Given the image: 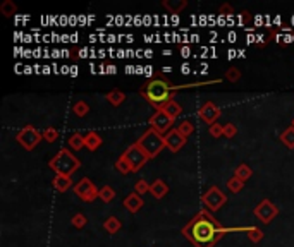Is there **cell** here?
<instances>
[{
    "mask_svg": "<svg viewBox=\"0 0 294 247\" xmlns=\"http://www.w3.org/2000/svg\"><path fill=\"white\" fill-rule=\"evenodd\" d=\"M291 127H294V118H293V122H291Z\"/></svg>",
    "mask_w": 294,
    "mask_h": 247,
    "instance_id": "obj_38",
    "label": "cell"
},
{
    "mask_svg": "<svg viewBox=\"0 0 294 247\" xmlns=\"http://www.w3.org/2000/svg\"><path fill=\"white\" fill-rule=\"evenodd\" d=\"M236 134H237V127L234 126V124H226V126H224V137L232 139Z\"/></svg>",
    "mask_w": 294,
    "mask_h": 247,
    "instance_id": "obj_36",
    "label": "cell"
},
{
    "mask_svg": "<svg viewBox=\"0 0 294 247\" xmlns=\"http://www.w3.org/2000/svg\"><path fill=\"white\" fill-rule=\"evenodd\" d=\"M114 197H115V190L112 189L110 186H104L100 189V199L104 201V203H110Z\"/></svg>",
    "mask_w": 294,
    "mask_h": 247,
    "instance_id": "obj_28",
    "label": "cell"
},
{
    "mask_svg": "<svg viewBox=\"0 0 294 247\" xmlns=\"http://www.w3.org/2000/svg\"><path fill=\"white\" fill-rule=\"evenodd\" d=\"M172 124H174V118H170L164 110H157L150 118V127L157 131L158 134H162V136H164L165 133L172 131Z\"/></svg>",
    "mask_w": 294,
    "mask_h": 247,
    "instance_id": "obj_10",
    "label": "cell"
},
{
    "mask_svg": "<svg viewBox=\"0 0 294 247\" xmlns=\"http://www.w3.org/2000/svg\"><path fill=\"white\" fill-rule=\"evenodd\" d=\"M52 184H54L55 190H59V192H65V190H69L71 187H74L71 177L69 175H59V173H55V179Z\"/></svg>",
    "mask_w": 294,
    "mask_h": 247,
    "instance_id": "obj_16",
    "label": "cell"
},
{
    "mask_svg": "<svg viewBox=\"0 0 294 247\" xmlns=\"http://www.w3.org/2000/svg\"><path fill=\"white\" fill-rule=\"evenodd\" d=\"M164 137H165V148H167L169 151H172V153H177V151H179L188 141V137L183 136V134L179 133V129L169 131Z\"/></svg>",
    "mask_w": 294,
    "mask_h": 247,
    "instance_id": "obj_12",
    "label": "cell"
},
{
    "mask_svg": "<svg viewBox=\"0 0 294 247\" xmlns=\"http://www.w3.org/2000/svg\"><path fill=\"white\" fill-rule=\"evenodd\" d=\"M102 143H104V139L97 131H90V133L84 134V148H88V150L97 151L102 146Z\"/></svg>",
    "mask_w": 294,
    "mask_h": 247,
    "instance_id": "obj_14",
    "label": "cell"
},
{
    "mask_svg": "<svg viewBox=\"0 0 294 247\" xmlns=\"http://www.w3.org/2000/svg\"><path fill=\"white\" fill-rule=\"evenodd\" d=\"M72 190H74L79 199L86 201V203H91V201H95L97 197H100V189H97L95 184L91 182L90 179H86V177L79 180L78 184H74Z\"/></svg>",
    "mask_w": 294,
    "mask_h": 247,
    "instance_id": "obj_8",
    "label": "cell"
},
{
    "mask_svg": "<svg viewBox=\"0 0 294 247\" xmlns=\"http://www.w3.org/2000/svg\"><path fill=\"white\" fill-rule=\"evenodd\" d=\"M201 201H203L205 208H207L208 211L215 213V211H219V209L222 208L224 204L227 203V196L222 192V189H220V187L212 186L210 189L207 190V192L203 194Z\"/></svg>",
    "mask_w": 294,
    "mask_h": 247,
    "instance_id": "obj_5",
    "label": "cell"
},
{
    "mask_svg": "<svg viewBox=\"0 0 294 247\" xmlns=\"http://www.w3.org/2000/svg\"><path fill=\"white\" fill-rule=\"evenodd\" d=\"M42 134H43V139L48 141V143H55L59 139V131L55 127H47Z\"/></svg>",
    "mask_w": 294,
    "mask_h": 247,
    "instance_id": "obj_30",
    "label": "cell"
},
{
    "mask_svg": "<svg viewBox=\"0 0 294 247\" xmlns=\"http://www.w3.org/2000/svg\"><path fill=\"white\" fill-rule=\"evenodd\" d=\"M215 82H220L219 79L215 81H207V82H193V84H183V86H170L167 81H162V79H155V81H150L147 86L141 90V96L148 101L150 105H153L157 110H160L165 103H169L172 100V93L177 90H184V88H191V86H203V84H215Z\"/></svg>",
    "mask_w": 294,
    "mask_h": 247,
    "instance_id": "obj_2",
    "label": "cell"
},
{
    "mask_svg": "<svg viewBox=\"0 0 294 247\" xmlns=\"http://www.w3.org/2000/svg\"><path fill=\"white\" fill-rule=\"evenodd\" d=\"M243 187H244V182L241 179H237L236 175H234L232 179L227 180V189H229L231 192H234V194L241 192V189H243Z\"/></svg>",
    "mask_w": 294,
    "mask_h": 247,
    "instance_id": "obj_26",
    "label": "cell"
},
{
    "mask_svg": "<svg viewBox=\"0 0 294 247\" xmlns=\"http://www.w3.org/2000/svg\"><path fill=\"white\" fill-rule=\"evenodd\" d=\"M115 169H117L122 175L133 172V170H131V167H129V163H127V160L124 158V154H121V156L117 158V161H115Z\"/></svg>",
    "mask_w": 294,
    "mask_h": 247,
    "instance_id": "obj_25",
    "label": "cell"
},
{
    "mask_svg": "<svg viewBox=\"0 0 294 247\" xmlns=\"http://www.w3.org/2000/svg\"><path fill=\"white\" fill-rule=\"evenodd\" d=\"M138 144L141 146V150L147 153V156L150 158H157L160 154V151L165 148V137L162 134H158L155 129H147L143 133V136L138 139Z\"/></svg>",
    "mask_w": 294,
    "mask_h": 247,
    "instance_id": "obj_4",
    "label": "cell"
},
{
    "mask_svg": "<svg viewBox=\"0 0 294 247\" xmlns=\"http://www.w3.org/2000/svg\"><path fill=\"white\" fill-rule=\"evenodd\" d=\"M226 79L229 82H237L241 79V71L237 67H231V69H227V72H226Z\"/></svg>",
    "mask_w": 294,
    "mask_h": 247,
    "instance_id": "obj_33",
    "label": "cell"
},
{
    "mask_svg": "<svg viewBox=\"0 0 294 247\" xmlns=\"http://www.w3.org/2000/svg\"><path fill=\"white\" fill-rule=\"evenodd\" d=\"M263 235L265 233L262 232V228H256V227H251L250 228V232H248V239L251 240V242H260V240L263 239Z\"/></svg>",
    "mask_w": 294,
    "mask_h": 247,
    "instance_id": "obj_31",
    "label": "cell"
},
{
    "mask_svg": "<svg viewBox=\"0 0 294 247\" xmlns=\"http://www.w3.org/2000/svg\"><path fill=\"white\" fill-rule=\"evenodd\" d=\"M143 197L140 196L138 192H133L124 199V206L127 208V211L131 213H138L141 208H143Z\"/></svg>",
    "mask_w": 294,
    "mask_h": 247,
    "instance_id": "obj_13",
    "label": "cell"
},
{
    "mask_svg": "<svg viewBox=\"0 0 294 247\" xmlns=\"http://www.w3.org/2000/svg\"><path fill=\"white\" fill-rule=\"evenodd\" d=\"M71 223H72V227H76V228H83V227L88 223V218L83 215V213H76V215L72 216Z\"/></svg>",
    "mask_w": 294,
    "mask_h": 247,
    "instance_id": "obj_32",
    "label": "cell"
},
{
    "mask_svg": "<svg viewBox=\"0 0 294 247\" xmlns=\"http://www.w3.org/2000/svg\"><path fill=\"white\" fill-rule=\"evenodd\" d=\"M69 146H71L72 150H83V146H84V136L79 133H74L69 137Z\"/></svg>",
    "mask_w": 294,
    "mask_h": 247,
    "instance_id": "obj_24",
    "label": "cell"
},
{
    "mask_svg": "<svg viewBox=\"0 0 294 247\" xmlns=\"http://www.w3.org/2000/svg\"><path fill=\"white\" fill-rule=\"evenodd\" d=\"M122 154H124V158L127 160V163H129V167H131V170H133V172L141 170V169H143V165L150 160V158L147 156V153L141 150V146L138 143L131 144V146L127 148V150H126Z\"/></svg>",
    "mask_w": 294,
    "mask_h": 247,
    "instance_id": "obj_6",
    "label": "cell"
},
{
    "mask_svg": "<svg viewBox=\"0 0 294 247\" xmlns=\"http://www.w3.org/2000/svg\"><path fill=\"white\" fill-rule=\"evenodd\" d=\"M177 129H179V133L183 134V136H191V134H193V131H194V124L191 120H183L179 124V127H177Z\"/></svg>",
    "mask_w": 294,
    "mask_h": 247,
    "instance_id": "obj_29",
    "label": "cell"
},
{
    "mask_svg": "<svg viewBox=\"0 0 294 247\" xmlns=\"http://www.w3.org/2000/svg\"><path fill=\"white\" fill-rule=\"evenodd\" d=\"M72 112H74V115H78V117H86L88 114H90V107H88L86 101H76L74 107H72Z\"/></svg>",
    "mask_w": 294,
    "mask_h": 247,
    "instance_id": "obj_23",
    "label": "cell"
},
{
    "mask_svg": "<svg viewBox=\"0 0 294 247\" xmlns=\"http://www.w3.org/2000/svg\"><path fill=\"white\" fill-rule=\"evenodd\" d=\"M167 192H169V186H167L162 179H157L155 182H151L150 194L155 197V199H162V197L167 196Z\"/></svg>",
    "mask_w": 294,
    "mask_h": 247,
    "instance_id": "obj_15",
    "label": "cell"
},
{
    "mask_svg": "<svg viewBox=\"0 0 294 247\" xmlns=\"http://www.w3.org/2000/svg\"><path fill=\"white\" fill-rule=\"evenodd\" d=\"M160 110H164L165 114L169 115L170 118H174V120H176V118L183 114V107H181V105L177 103V101H174V100H170L169 103H165Z\"/></svg>",
    "mask_w": 294,
    "mask_h": 247,
    "instance_id": "obj_17",
    "label": "cell"
},
{
    "mask_svg": "<svg viewBox=\"0 0 294 247\" xmlns=\"http://www.w3.org/2000/svg\"><path fill=\"white\" fill-rule=\"evenodd\" d=\"M253 213H255V216L260 220V222L267 225V223H270L277 215H279V208H277L270 199H263L262 203L256 204Z\"/></svg>",
    "mask_w": 294,
    "mask_h": 247,
    "instance_id": "obj_9",
    "label": "cell"
},
{
    "mask_svg": "<svg viewBox=\"0 0 294 247\" xmlns=\"http://www.w3.org/2000/svg\"><path fill=\"white\" fill-rule=\"evenodd\" d=\"M42 137H43V134H40L33 126L22 127V129L19 131L18 134H16V139H18V143L21 144L24 150H28V151L35 150L36 144L42 141Z\"/></svg>",
    "mask_w": 294,
    "mask_h": 247,
    "instance_id": "obj_7",
    "label": "cell"
},
{
    "mask_svg": "<svg viewBox=\"0 0 294 247\" xmlns=\"http://www.w3.org/2000/svg\"><path fill=\"white\" fill-rule=\"evenodd\" d=\"M0 11H2V14H4L5 18H11L12 14H16V11H18V7H16L14 2H11V0H5L4 4L0 5Z\"/></svg>",
    "mask_w": 294,
    "mask_h": 247,
    "instance_id": "obj_27",
    "label": "cell"
},
{
    "mask_svg": "<svg viewBox=\"0 0 294 247\" xmlns=\"http://www.w3.org/2000/svg\"><path fill=\"white\" fill-rule=\"evenodd\" d=\"M251 227L243 228V227H237V228H226L222 227L208 209H201L186 227H184L183 233L186 235L188 240L194 244L196 247H213L220 240V237H224L229 232H250Z\"/></svg>",
    "mask_w": 294,
    "mask_h": 247,
    "instance_id": "obj_1",
    "label": "cell"
},
{
    "mask_svg": "<svg viewBox=\"0 0 294 247\" xmlns=\"http://www.w3.org/2000/svg\"><path fill=\"white\" fill-rule=\"evenodd\" d=\"M208 133H210V136L212 137H224V126H220V124H212L210 126V129H208Z\"/></svg>",
    "mask_w": 294,
    "mask_h": 247,
    "instance_id": "obj_35",
    "label": "cell"
},
{
    "mask_svg": "<svg viewBox=\"0 0 294 247\" xmlns=\"http://www.w3.org/2000/svg\"><path fill=\"white\" fill-rule=\"evenodd\" d=\"M234 175L243 180V182H246V180L251 179V175H253V170H251V167H248L246 163H241L236 169V172H234Z\"/></svg>",
    "mask_w": 294,
    "mask_h": 247,
    "instance_id": "obj_20",
    "label": "cell"
},
{
    "mask_svg": "<svg viewBox=\"0 0 294 247\" xmlns=\"http://www.w3.org/2000/svg\"><path fill=\"white\" fill-rule=\"evenodd\" d=\"M162 5H164L170 14H179V12L188 5V2L186 0H176V2H162Z\"/></svg>",
    "mask_w": 294,
    "mask_h": 247,
    "instance_id": "obj_18",
    "label": "cell"
},
{
    "mask_svg": "<svg viewBox=\"0 0 294 247\" xmlns=\"http://www.w3.org/2000/svg\"><path fill=\"white\" fill-rule=\"evenodd\" d=\"M48 165H50V169L54 170L55 173H59V175H69L71 177L72 173L81 167V161H79L69 150L62 148V150L59 151L54 158H52Z\"/></svg>",
    "mask_w": 294,
    "mask_h": 247,
    "instance_id": "obj_3",
    "label": "cell"
},
{
    "mask_svg": "<svg viewBox=\"0 0 294 247\" xmlns=\"http://www.w3.org/2000/svg\"><path fill=\"white\" fill-rule=\"evenodd\" d=\"M104 228L107 233H117L119 230H121V222H119V218H115V216H108L107 220L104 222Z\"/></svg>",
    "mask_w": 294,
    "mask_h": 247,
    "instance_id": "obj_19",
    "label": "cell"
},
{
    "mask_svg": "<svg viewBox=\"0 0 294 247\" xmlns=\"http://www.w3.org/2000/svg\"><path fill=\"white\" fill-rule=\"evenodd\" d=\"M280 141H282L289 150H294V127H287V129L280 134Z\"/></svg>",
    "mask_w": 294,
    "mask_h": 247,
    "instance_id": "obj_22",
    "label": "cell"
},
{
    "mask_svg": "<svg viewBox=\"0 0 294 247\" xmlns=\"http://www.w3.org/2000/svg\"><path fill=\"white\" fill-rule=\"evenodd\" d=\"M124 100H126V95L119 90H114L107 95V101L110 105H114V107H119L121 103H124Z\"/></svg>",
    "mask_w": 294,
    "mask_h": 247,
    "instance_id": "obj_21",
    "label": "cell"
},
{
    "mask_svg": "<svg viewBox=\"0 0 294 247\" xmlns=\"http://www.w3.org/2000/svg\"><path fill=\"white\" fill-rule=\"evenodd\" d=\"M150 186H151V184H148L145 179H141V180H138V182L134 184V190H136V192L141 196V194L150 192Z\"/></svg>",
    "mask_w": 294,
    "mask_h": 247,
    "instance_id": "obj_34",
    "label": "cell"
},
{
    "mask_svg": "<svg viewBox=\"0 0 294 247\" xmlns=\"http://www.w3.org/2000/svg\"><path fill=\"white\" fill-rule=\"evenodd\" d=\"M220 14L229 16V14H234V11H232V7H231L229 4H224L222 7H220Z\"/></svg>",
    "mask_w": 294,
    "mask_h": 247,
    "instance_id": "obj_37",
    "label": "cell"
},
{
    "mask_svg": "<svg viewBox=\"0 0 294 247\" xmlns=\"http://www.w3.org/2000/svg\"><path fill=\"white\" fill-rule=\"evenodd\" d=\"M220 114H222V112H220V108L217 107L213 101H207V103L201 105V108L198 110V117H200L205 124H210V126L215 124V120L220 117Z\"/></svg>",
    "mask_w": 294,
    "mask_h": 247,
    "instance_id": "obj_11",
    "label": "cell"
}]
</instances>
